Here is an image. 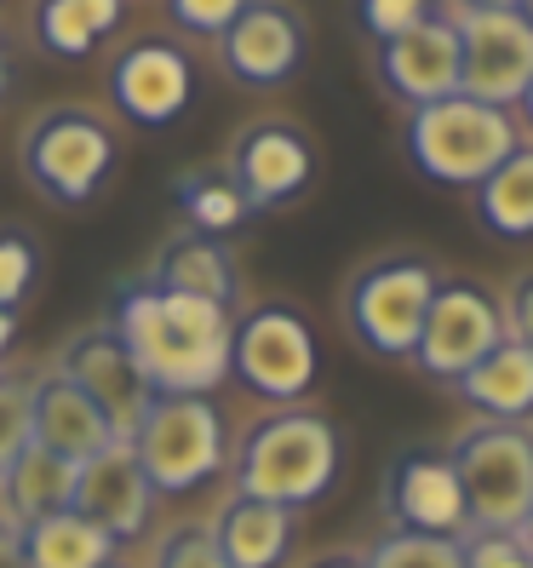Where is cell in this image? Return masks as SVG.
<instances>
[{"label":"cell","instance_id":"33","mask_svg":"<svg viewBox=\"0 0 533 568\" xmlns=\"http://www.w3.org/2000/svg\"><path fill=\"white\" fill-rule=\"evenodd\" d=\"M166 12H173V23L189 29V36H218L224 41V29L236 23L242 0H173Z\"/></svg>","mask_w":533,"mask_h":568},{"label":"cell","instance_id":"15","mask_svg":"<svg viewBox=\"0 0 533 568\" xmlns=\"http://www.w3.org/2000/svg\"><path fill=\"white\" fill-rule=\"evenodd\" d=\"M150 477L132 443H110L98 459L75 465V499L70 511L86 517L98 534H110V540H132V534H144V517H150Z\"/></svg>","mask_w":533,"mask_h":568},{"label":"cell","instance_id":"32","mask_svg":"<svg viewBox=\"0 0 533 568\" xmlns=\"http://www.w3.org/2000/svg\"><path fill=\"white\" fill-rule=\"evenodd\" d=\"M356 12H361V29H368L379 47H390L396 36H408L430 7H419V0H368V7H356Z\"/></svg>","mask_w":533,"mask_h":568},{"label":"cell","instance_id":"24","mask_svg":"<svg viewBox=\"0 0 533 568\" xmlns=\"http://www.w3.org/2000/svg\"><path fill=\"white\" fill-rule=\"evenodd\" d=\"M476 213L493 236H533V144H516L493 173L476 184Z\"/></svg>","mask_w":533,"mask_h":568},{"label":"cell","instance_id":"29","mask_svg":"<svg viewBox=\"0 0 533 568\" xmlns=\"http://www.w3.org/2000/svg\"><path fill=\"white\" fill-rule=\"evenodd\" d=\"M35 247H29L23 230H0V311H12L18 298L35 282Z\"/></svg>","mask_w":533,"mask_h":568},{"label":"cell","instance_id":"25","mask_svg":"<svg viewBox=\"0 0 533 568\" xmlns=\"http://www.w3.org/2000/svg\"><path fill=\"white\" fill-rule=\"evenodd\" d=\"M121 23V7L115 0H47L35 12V36L52 58H86L98 47V36H110Z\"/></svg>","mask_w":533,"mask_h":568},{"label":"cell","instance_id":"20","mask_svg":"<svg viewBox=\"0 0 533 568\" xmlns=\"http://www.w3.org/2000/svg\"><path fill=\"white\" fill-rule=\"evenodd\" d=\"M453 390L493 425H522V419H533V351L505 333Z\"/></svg>","mask_w":533,"mask_h":568},{"label":"cell","instance_id":"23","mask_svg":"<svg viewBox=\"0 0 533 568\" xmlns=\"http://www.w3.org/2000/svg\"><path fill=\"white\" fill-rule=\"evenodd\" d=\"M18 534H23V562L29 568H110L115 562V540L98 534L75 511H52V517L29 523Z\"/></svg>","mask_w":533,"mask_h":568},{"label":"cell","instance_id":"9","mask_svg":"<svg viewBox=\"0 0 533 568\" xmlns=\"http://www.w3.org/2000/svg\"><path fill=\"white\" fill-rule=\"evenodd\" d=\"M229 374L264 403H298L316 385V333L293 305H253L229 327Z\"/></svg>","mask_w":533,"mask_h":568},{"label":"cell","instance_id":"7","mask_svg":"<svg viewBox=\"0 0 533 568\" xmlns=\"http://www.w3.org/2000/svg\"><path fill=\"white\" fill-rule=\"evenodd\" d=\"M115 166V139L110 126L63 104V110H47L35 126L23 132V173L29 184H35L41 195H52V202L63 207H81L98 195V184L110 179Z\"/></svg>","mask_w":533,"mask_h":568},{"label":"cell","instance_id":"41","mask_svg":"<svg viewBox=\"0 0 533 568\" xmlns=\"http://www.w3.org/2000/svg\"><path fill=\"white\" fill-rule=\"evenodd\" d=\"M522 18H527V23H533V7H522Z\"/></svg>","mask_w":533,"mask_h":568},{"label":"cell","instance_id":"22","mask_svg":"<svg viewBox=\"0 0 533 568\" xmlns=\"http://www.w3.org/2000/svg\"><path fill=\"white\" fill-rule=\"evenodd\" d=\"M0 499H7V523L12 528H29L52 511H70L75 499V465L52 459L47 448L29 443L7 471H0Z\"/></svg>","mask_w":533,"mask_h":568},{"label":"cell","instance_id":"30","mask_svg":"<svg viewBox=\"0 0 533 568\" xmlns=\"http://www.w3.org/2000/svg\"><path fill=\"white\" fill-rule=\"evenodd\" d=\"M459 557L464 568H533L516 534H499V528H471V540H459Z\"/></svg>","mask_w":533,"mask_h":568},{"label":"cell","instance_id":"17","mask_svg":"<svg viewBox=\"0 0 533 568\" xmlns=\"http://www.w3.org/2000/svg\"><path fill=\"white\" fill-rule=\"evenodd\" d=\"M298 58H305V18L293 7L258 0V7H242L236 23L224 29V63H229V75L247 81V87L287 81L298 70Z\"/></svg>","mask_w":533,"mask_h":568},{"label":"cell","instance_id":"13","mask_svg":"<svg viewBox=\"0 0 533 568\" xmlns=\"http://www.w3.org/2000/svg\"><path fill=\"white\" fill-rule=\"evenodd\" d=\"M310 166H316V155H310L305 132L287 126V121H258V126H247L236 139L224 173H229V184L242 190V202L258 213V207L293 202V195L310 184Z\"/></svg>","mask_w":533,"mask_h":568},{"label":"cell","instance_id":"38","mask_svg":"<svg viewBox=\"0 0 533 568\" xmlns=\"http://www.w3.org/2000/svg\"><path fill=\"white\" fill-rule=\"evenodd\" d=\"M516 540H522V551L533 557V506H527V517H522V528H516Z\"/></svg>","mask_w":533,"mask_h":568},{"label":"cell","instance_id":"11","mask_svg":"<svg viewBox=\"0 0 533 568\" xmlns=\"http://www.w3.org/2000/svg\"><path fill=\"white\" fill-rule=\"evenodd\" d=\"M58 374L70 379L98 414H104V425L115 430V443L139 437V425H144L155 396H150L144 374L132 367L126 345L115 339V327H92V333H81V339H70L63 356H58Z\"/></svg>","mask_w":533,"mask_h":568},{"label":"cell","instance_id":"37","mask_svg":"<svg viewBox=\"0 0 533 568\" xmlns=\"http://www.w3.org/2000/svg\"><path fill=\"white\" fill-rule=\"evenodd\" d=\"M12 333H18V316H12V311H0V356L12 351Z\"/></svg>","mask_w":533,"mask_h":568},{"label":"cell","instance_id":"4","mask_svg":"<svg viewBox=\"0 0 533 568\" xmlns=\"http://www.w3.org/2000/svg\"><path fill=\"white\" fill-rule=\"evenodd\" d=\"M448 465L464 494V523L516 534L533 506V430L527 425H471L459 430Z\"/></svg>","mask_w":533,"mask_h":568},{"label":"cell","instance_id":"12","mask_svg":"<svg viewBox=\"0 0 533 568\" xmlns=\"http://www.w3.org/2000/svg\"><path fill=\"white\" fill-rule=\"evenodd\" d=\"M385 506L396 517V534H430V540H459L464 528V494L448 454L408 448L385 477Z\"/></svg>","mask_w":533,"mask_h":568},{"label":"cell","instance_id":"1","mask_svg":"<svg viewBox=\"0 0 533 568\" xmlns=\"http://www.w3.org/2000/svg\"><path fill=\"white\" fill-rule=\"evenodd\" d=\"M229 327L236 316L202 298L126 287L115 298V339L144 374L150 396H213L229 379Z\"/></svg>","mask_w":533,"mask_h":568},{"label":"cell","instance_id":"5","mask_svg":"<svg viewBox=\"0 0 533 568\" xmlns=\"http://www.w3.org/2000/svg\"><path fill=\"white\" fill-rule=\"evenodd\" d=\"M459 41V98L488 110H511L533 87V23L522 7L482 0V7H437Z\"/></svg>","mask_w":533,"mask_h":568},{"label":"cell","instance_id":"31","mask_svg":"<svg viewBox=\"0 0 533 568\" xmlns=\"http://www.w3.org/2000/svg\"><path fill=\"white\" fill-rule=\"evenodd\" d=\"M155 568H224V557H218L207 528H178V534H166V540H161Z\"/></svg>","mask_w":533,"mask_h":568},{"label":"cell","instance_id":"2","mask_svg":"<svg viewBox=\"0 0 533 568\" xmlns=\"http://www.w3.org/2000/svg\"><path fill=\"white\" fill-rule=\"evenodd\" d=\"M339 459H345V443H339V425L332 419H321V414H270L242 437L236 494L270 499V506H281V511L316 506V499L332 488V477H339Z\"/></svg>","mask_w":533,"mask_h":568},{"label":"cell","instance_id":"28","mask_svg":"<svg viewBox=\"0 0 533 568\" xmlns=\"http://www.w3.org/2000/svg\"><path fill=\"white\" fill-rule=\"evenodd\" d=\"M29 448V379L0 374V471Z\"/></svg>","mask_w":533,"mask_h":568},{"label":"cell","instance_id":"40","mask_svg":"<svg viewBox=\"0 0 533 568\" xmlns=\"http://www.w3.org/2000/svg\"><path fill=\"white\" fill-rule=\"evenodd\" d=\"M0 87H7V58H0Z\"/></svg>","mask_w":533,"mask_h":568},{"label":"cell","instance_id":"39","mask_svg":"<svg viewBox=\"0 0 533 568\" xmlns=\"http://www.w3.org/2000/svg\"><path fill=\"white\" fill-rule=\"evenodd\" d=\"M522 110H527V121H533V87H527V98H522Z\"/></svg>","mask_w":533,"mask_h":568},{"label":"cell","instance_id":"10","mask_svg":"<svg viewBox=\"0 0 533 568\" xmlns=\"http://www.w3.org/2000/svg\"><path fill=\"white\" fill-rule=\"evenodd\" d=\"M499 339H505V311H499V298L476 282H448V287H437V298H430V311H424L413 362L430 379L459 385Z\"/></svg>","mask_w":533,"mask_h":568},{"label":"cell","instance_id":"27","mask_svg":"<svg viewBox=\"0 0 533 568\" xmlns=\"http://www.w3.org/2000/svg\"><path fill=\"white\" fill-rule=\"evenodd\" d=\"M361 568H464L459 540H430V534H385L361 557Z\"/></svg>","mask_w":533,"mask_h":568},{"label":"cell","instance_id":"36","mask_svg":"<svg viewBox=\"0 0 533 568\" xmlns=\"http://www.w3.org/2000/svg\"><path fill=\"white\" fill-rule=\"evenodd\" d=\"M310 568H361V557L356 551H332V557H316Z\"/></svg>","mask_w":533,"mask_h":568},{"label":"cell","instance_id":"19","mask_svg":"<svg viewBox=\"0 0 533 568\" xmlns=\"http://www.w3.org/2000/svg\"><path fill=\"white\" fill-rule=\"evenodd\" d=\"M207 534H213L224 568H276L293 546V511L270 506V499H253V494H229Z\"/></svg>","mask_w":533,"mask_h":568},{"label":"cell","instance_id":"26","mask_svg":"<svg viewBox=\"0 0 533 568\" xmlns=\"http://www.w3.org/2000/svg\"><path fill=\"white\" fill-rule=\"evenodd\" d=\"M178 207L202 236H224L253 219V207L242 202V190L229 184V173H184L178 179Z\"/></svg>","mask_w":533,"mask_h":568},{"label":"cell","instance_id":"16","mask_svg":"<svg viewBox=\"0 0 533 568\" xmlns=\"http://www.w3.org/2000/svg\"><path fill=\"white\" fill-rule=\"evenodd\" d=\"M379 75L413 110L453 98L459 92V41H453L448 18L430 7L408 36H396L390 47H379Z\"/></svg>","mask_w":533,"mask_h":568},{"label":"cell","instance_id":"18","mask_svg":"<svg viewBox=\"0 0 533 568\" xmlns=\"http://www.w3.org/2000/svg\"><path fill=\"white\" fill-rule=\"evenodd\" d=\"M29 443L47 448L63 465H86L115 443V430L104 425V414H98L70 379L52 374L41 385H29Z\"/></svg>","mask_w":533,"mask_h":568},{"label":"cell","instance_id":"8","mask_svg":"<svg viewBox=\"0 0 533 568\" xmlns=\"http://www.w3.org/2000/svg\"><path fill=\"white\" fill-rule=\"evenodd\" d=\"M437 287L442 282H437V271H430L424 258L402 253V258L368 264V271L350 282V298H345V316H350V333L361 339V351H373V356H413Z\"/></svg>","mask_w":533,"mask_h":568},{"label":"cell","instance_id":"35","mask_svg":"<svg viewBox=\"0 0 533 568\" xmlns=\"http://www.w3.org/2000/svg\"><path fill=\"white\" fill-rule=\"evenodd\" d=\"M0 568H29V562H23V534H18L7 517H0Z\"/></svg>","mask_w":533,"mask_h":568},{"label":"cell","instance_id":"34","mask_svg":"<svg viewBox=\"0 0 533 568\" xmlns=\"http://www.w3.org/2000/svg\"><path fill=\"white\" fill-rule=\"evenodd\" d=\"M499 311H505V333H511V339L533 351V271L511 282V298Z\"/></svg>","mask_w":533,"mask_h":568},{"label":"cell","instance_id":"3","mask_svg":"<svg viewBox=\"0 0 533 568\" xmlns=\"http://www.w3.org/2000/svg\"><path fill=\"white\" fill-rule=\"evenodd\" d=\"M408 161L424 179L453 184V190H476L499 161L516 150V121L511 110H488L476 98H442L408 115Z\"/></svg>","mask_w":533,"mask_h":568},{"label":"cell","instance_id":"42","mask_svg":"<svg viewBox=\"0 0 533 568\" xmlns=\"http://www.w3.org/2000/svg\"><path fill=\"white\" fill-rule=\"evenodd\" d=\"M110 568H121V562H110Z\"/></svg>","mask_w":533,"mask_h":568},{"label":"cell","instance_id":"6","mask_svg":"<svg viewBox=\"0 0 533 568\" xmlns=\"http://www.w3.org/2000/svg\"><path fill=\"white\" fill-rule=\"evenodd\" d=\"M132 454L150 477V494H189L229 454L224 419L207 396H155L139 437H132Z\"/></svg>","mask_w":533,"mask_h":568},{"label":"cell","instance_id":"21","mask_svg":"<svg viewBox=\"0 0 533 568\" xmlns=\"http://www.w3.org/2000/svg\"><path fill=\"white\" fill-rule=\"evenodd\" d=\"M155 293H178V298H202V305L229 311L236 305V264L213 236H184L155 258Z\"/></svg>","mask_w":533,"mask_h":568},{"label":"cell","instance_id":"14","mask_svg":"<svg viewBox=\"0 0 533 568\" xmlns=\"http://www.w3.org/2000/svg\"><path fill=\"white\" fill-rule=\"evenodd\" d=\"M189 87H195V70L173 41L126 47L110 70V92H115L121 115L139 126H173L189 110Z\"/></svg>","mask_w":533,"mask_h":568}]
</instances>
